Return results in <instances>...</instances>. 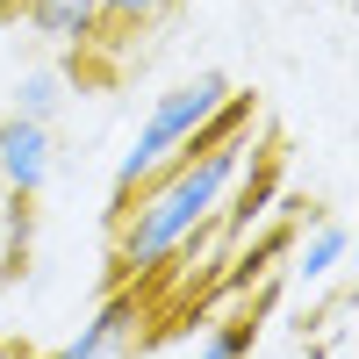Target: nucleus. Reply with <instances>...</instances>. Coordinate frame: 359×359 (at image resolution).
<instances>
[{
  "mask_svg": "<svg viewBox=\"0 0 359 359\" xmlns=\"http://www.w3.org/2000/svg\"><path fill=\"white\" fill-rule=\"evenodd\" d=\"M245 151H252V101L230 94L223 123L208 130L187 158H172L158 180H144V187L130 194L137 208L115 216V266H123V273H151V266H165L172 252H187L194 230L216 223L223 194L237 187Z\"/></svg>",
  "mask_w": 359,
  "mask_h": 359,
  "instance_id": "1",
  "label": "nucleus"
},
{
  "mask_svg": "<svg viewBox=\"0 0 359 359\" xmlns=\"http://www.w3.org/2000/svg\"><path fill=\"white\" fill-rule=\"evenodd\" d=\"M223 108H230V79L223 72H194V79H180L172 94H158L151 115H144V130H137V144L115 158V216L130 208V194L144 180H158L172 158H187L194 144L223 123Z\"/></svg>",
  "mask_w": 359,
  "mask_h": 359,
  "instance_id": "2",
  "label": "nucleus"
},
{
  "mask_svg": "<svg viewBox=\"0 0 359 359\" xmlns=\"http://www.w3.org/2000/svg\"><path fill=\"white\" fill-rule=\"evenodd\" d=\"M57 165V144H50V123H29V115H0V180H8V194H43V180Z\"/></svg>",
  "mask_w": 359,
  "mask_h": 359,
  "instance_id": "3",
  "label": "nucleus"
},
{
  "mask_svg": "<svg viewBox=\"0 0 359 359\" xmlns=\"http://www.w3.org/2000/svg\"><path fill=\"white\" fill-rule=\"evenodd\" d=\"M22 15H29V29H36L43 43H57V50H86V43L108 29L101 0H22Z\"/></svg>",
  "mask_w": 359,
  "mask_h": 359,
  "instance_id": "4",
  "label": "nucleus"
},
{
  "mask_svg": "<svg viewBox=\"0 0 359 359\" xmlns=\"http://www.w3.org/2000/svg\"><path fill=\"white\" fill-rule=\"evenodd\" d=\"M130 323H137V302L130 294H108V302L94 309V323H86L72 345H57V359H115L123 338H130Z\"/></svg>",
  "mask_w": 359,
  "mask_h": 359,
  "instance_id": "5",
  "label": "nucleus"
},
{
  "mask_svg": "<svg viewBox=\"0 0 359 359\" xmlns=\"http://www.w3.org/2000/svg\"><path fill=\"white\" fill-rule=\"evenodd\" d=\"M345 252H352V230L345 223H316V237L294 252V287H323L345 266Z\"/></svg>",
  "mask_w": 359,
  "mask_h": 359,
  "instance_id": "6",
  "label": "nucleus"
},
{
  "mask_svg": "<svg viewBox=\"0 0 359 359\" xmlns=\"http://www.w3.org/2000/svg\"><path fill=\"white\" fill-rule=\"evenodd\" d=\"M57 108H65V79H57V72H22V79H15V115L50 123Z\"/></svg>",
  "mask_w": 359,
  "mask_h": 359,
  "instance_id": "7",
  "label": "nucleus"
},
{
  "mask_svg": "<svg viewBox=\"0 0 359 359\" xmlns=\"http://www.w3.org/2000/svg\"><path fill=\"white\" fill-rule=\"evenodd\" d=\"M252 338H259V323H216V331L194 345V359H245Z\"/></svg>",
  "mask_w": 359,
  "mask_h": 359,
  "instance_id": "8",
  "label": "nucleus"
},
{
  "mask_svg": "<svg viewBox=\"0 0 359 359\" xmlns=\"http://www.w3.org/2000/svg\"><path fill=\"white\" fill-rule=\"evenodd\" d=\"M172 8V0H101V15L115 22V29H137V22H158Z\"/></svg>",
  "mask_w": 359,
  "mask_h": 359,
  "instance_id": "9",
  "label": "nucleus"
},
{
  "mask_svg": "<svg viewBox=\"0 0 359 359\" xmlns=\"http://www.w3.org/2000/svg\"><path fill=\"white\" fill-rule=\"evenodd\" d=\"M0 280H15V259H8V230H0Z\"/></svg>",
  "mask_w": 359,
  "mask_h": 359,
  "instance_id": "10",
  "label": "nucleus"
},
{
  "mask_svg": "<svg viewBox=\"0 0 359 359\" xmlns=\"http://www.w3.org/2000/svg\"><path fill=\"white\" fill-rule=\"evenodd\" d=\"M0 201H8V180H0Z\"/></svg>",
  "mask_w": 359,
  "mask_h": 359,
  "instance_id": "11",
  "label": "nucleus"
},
{
  "mask_svg": "<svg viewBox=\"0 0 359 359\" xmlns=\"http://www.w3.org/2000/svg\"><path fill=\"white\" fill-rule=\"evenodd\" d=\"M50 359H57V352H50Z\"/></svg>",
  "mask_w": 359,
  "mask_h": 359,
  "instance_id": "12",
  "label": "nucleus"
}]
</instances>
